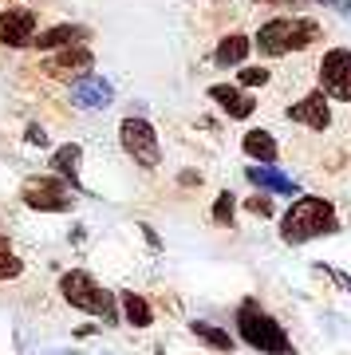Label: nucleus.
<instances>
[{"label": "nucleus", "mask_w": 351, "mask_h": 355, "mask_svg": "<svg viewBox=\"0 0 351 355\" xmlns=\"http://www.w3.org/2000/svg\"><path fill=\"white\" fill-rule=\"evenodd\" d=\"M332 233H339V214L327 198L300 193L280 214V241L284 245H304V241H316V237H332Z\"/></svg>", "instance_id": "obj_1"}, {"label": "nucleus", "mask_w": 351, "mask_h": 355, "mask_svg": "<svg viewBox=\"0 0 351 355\" xmlns=\"http://www.w3.org/2000/svg\"><path fill=\"white\" fill-rule=\"evenodd\" d=\"M233 324H237V340L245 343V347H252V352H264V355H296V347H292L284 324H280V320H276L273 312L261 304V300H252V296H245V300L237 304Z\"/></svg>", "instance_id": "obj_2"}, {"label": "nucleus", "mask_w": 351, "mask_h": 355, "mask_svg": "<svg viewBox=\"0 0 351 355\" xmlns=\"http://www.w3.org/2000/svg\"><path fill=\"white\" fill-rule=\"evenodd\" d=\"M312 40H320V24L312 16H273L257 28L252 48L261 55H292V51H304Z\"/></svg>", "instance_id": "obj_3"}, {"label": "nucleus", "mask_w": 351, "mask_h": 355, "mask_svg": "<svg viewBox=\"0 0 351 355\" xmlns=\"http://www.w3.org/2000/svg\"><path fill=\"white\" fill-rule=\"evenodd\" d=\"M60 292H63V300H67V304L79 308V312H87V316H103L107 324H114V320H119L114 296L103 288L91 272H83V268L63 272V277H60Z\"/></svg>", "instance_id": "obj_4"}, {"label": "nucleus", "mask_w": 351, "mask_h": 355, "mask_svg": "<svg viewBox=\"0 0 351 355\" xmlns=\"http://www.w3.org/2000/svg\"><path fill=\"white\" fill-rule=\"evenodd\" d=\"M20 198H24L28 209H40V214H63V209L76 205V198H71V182L60 178V174L28 178L24 186H20Z\"/></svg>", "instance_id": "obj_5"}, {"label": "nucleus", "mask_w": 351, "mask_h": 355, "mask_svg": "<svg viewBox=\"0 0 351 355\" xmlns=\"http://www.w3.org/2000/svg\"><path fill=\"white\" fill-rule=\"evenodd\" d=\"M119 142H123V150L135 158L142 170H154V166L162 162V146H158V130L142 119V114H130L119 123Z\"/></svg>", "instance_id": "obj_6"}, {"label": "nucleus", "mask_w": 351, "mask_h": 355, "mask_svg": "<svg viewBox=\"0 0 351 355\" xmlns=\"http://www.w3.org/2000/svg\"><path fill=\"white\" fill-rule=\"evenodd\" d=\"M320 91L336 103H351V48H327L320 60Z\"/></svg>", "instance_id": "obj_7"}, {"label": "nucleus", "mask_w": 351, "mask_h": 355, "mask_svg": "<svg viewBox=\"0 0 351 355\" xmlns=\"http://www.w3.org/2000/svg\"><path fill=\"white\" fill-rule=\"evenodd\" d=\"M91 67H95V51L87 44H71V48H60V51H48L44 60H40V71L44 76H91Z\"/></svg>", "instance_id": "obj_8"}, {"label": "nucleus", "mask_w": 351, "mask_h": 355, "mask_svg": "<svg viewBox=\"0 0 351 355\" xmlns=\"http://www.w3.org/2000/svg\"><path fill=\"white\" fill-rule=\"evenodd\" d=\"M36 24H40L36 8H24V4L4 8L0 12V44L4 48H28L36 40Z\"/></svg>", "instance_id": "obj_9"}, {"label": "nucleus", "mask_w": 351, "mask_h": 355, "mask_svg": "<svg viewBox=\"0 0 351 355\" xmlns=\"http://www.w3.org/2000/svg\"><path fill=\"white\" fill-rule=\"evenodd\" d=\"M284 114H289L292 123L308 127V130H327L332 127V103H327L324 91H308V95H300Z\"/></svg>", "instance_id": "obj_10"}, {"label": "nucleus", "mask_w": 351, "mask_h": 355, "mask_svg": "<svg viewBox=\"0 0 351 355\" xmlns=\"http://www.w3.org/2000/svg\"><path fill=\"white\" fill-rule=\"evenodd\" d=\"M209 99H214L229 119H249V114L257 111V99H252L245 87H237V83H214V87H209Z\"/></svg>", "instance_id": "obj_11"}, {"label": "nucleus", "mask_w": 351, "mask_h": 355, "mask_svg": "<svg viewBox=\"0 0 351 355\" xmlns=\"http://www.w3.org/2000/svg\"><path fill=\"white\" fill-rule=\"evenodd\" d=\"M91 32L83 24H55V28H44V32H36V40H32V48L36 51H60V48H71V44H83Z\"/></svg>", "instance_id": "obj_12"}, {"label": "nucleus", "mask_w": 351, "mask_h": 355, "mask_svg": "<svg viewBox=\"0 0 351 355\" xmlns=\"http://www.w3.org/2000/svg\"><path fill=\"white\" fill-rule=\"evenodd\" d=\"M241 150L249 154L252 162L273 166L276 158H280V142H276V135H273V130L252 127V130H245V139H241Z\"/></svg>", "instance_id": "obj_13"}, {"label": "nucleus", "mask_w": 351, "mask_h": 355, "mask_svg": "<svg viewBox=\"0 0 351 355\" xmlns=\"http://www.w3.org/2000/svg\"><path fill=\"white\" fill-rule=\"evenodd\" d=\"M111 95H114L111 83H107L103 76H95V71H91V76H79L76 87H71V99H76L79 107H107Z\"/></svg>", "instance_id": "obj_14"}, {"label": "nucleus", "mask_w": 351, "mask_h": 355, "mask_svg": "<svg viewBox=\"0 0 351 355\" xmlns=\"http://www.w3.org/2000/svg\"><path fill=\"white\" fill-rule=\"evenodd\" d=\"M249 51H252V36H245V32H229V36H221V44H217L214 64L217 67H241L245 60H249Z\"/></svg>", "instance_id": "obj_15"}, {"label": "nucleus", "mask_w": 351, "mask_h": 355, "mask_svg": "<svg viewBox=\"0 0 351 355\" xmlns=\"http://www.w3.org/2000/svg\"><path fill=\"white\" fill-rule=\"evenodd\" d=\"M119 308H123V316L130 328H151L154 324V308L142 292H119Z\"/></svg>", "instance_id": "obj_16"}, {"label": "nucleus", "mask_w": 351, "mask_h": 355, "mask_svg": "<svg viewBox=\"0 0 351 355\" xmlns=\"http://www.w3.org/2000/svg\"><path fill=\"white\" fill-rule=\"evenodd\" d=\"M245 178H249L252 186H261V190H273V193H292V198H300V190H296V182L284 174H276L273 166H249L245 170Z\"/></svg>", "instance_id": "obj_17"}, {"label": "nucleus", "mask_w": 351, "mask_h": 355, "mask_svg": "<svg viewBox=\"0 0 351 355\" xmlns=\"http://www.w3.org/2000/svg\"><path fill=\"white\" fill-rule=\"evenodd\" d=\"M79 162H83L79 142H63V146H55V154H51V174H60V178H67L71 186H79Z\"/></svg>", "instance_id": "obj_18"}, {"label": "nucleus", "mask_w": 351, "mask_h": 355, "mask_svg": "<svg viewBox=\"0 0 351 355\" xmlns=\"http://www.w3.org/2000/svg\"><path fill=\"white\" fill-rule=\"evenodd\" d=\"M189 331H194V336H198L205 347H214V352H221V355H229L233 347H237V340H233L225 328H217V324H205V320H194V324H189Z\"/></svg>", "instance_id": "obj_19"}, {"label": "nucleus", "mask_w": 351, "mask_h": 355, "mask_svg": "<svg viewBox=\"0 0 351 355\" xmlns=\"http://www.w3.org/2000/svg\"><path fill=\"white\" fill-rule=\"evenodd\" d=\"M233 209H237V198L229 190H221L217 193V202H214V221L221 229H233Z\"/></svg>", "instance_id": "obj_20"}, {"label": "nucleus", "mask_w": 351, "mask_h": 355, "mask_svg": "<svg viewBox=\"0 0 351 355\" xmlns=\"http://www.w3.org/2000/svg\"><path fill=\"white\" fill-rule=\"evenodd\" d=\"M245 214H252V217H273V214H276V202L268 198V193H252V198H245Z\"/></svg>", "instance_id": "obj_21"}, {"label": "nucleus", "mask_w": 351, "mask_h": 355, "mask_svg": "<svg viewBox=\"0 0 351 355\" xmlns=\"http://www.w3.org/2000/svg\"><path fill=\"white\" fill-rule=\"evenodd\" d=\"M20 272H24V261L8 249H0V280H16Z\"/></svg>", "instance_id": "obj_22"}, {"label": "nucleus", "mask_w": 351, "mask_h": 355, "mask_svg": "<svg viewBox=\"0 0 351 355\" xmlns=\"http://www.w3.org/2000/svg\"><path fill=\"white\" fill-rule=\"evenodd\" d=\"M268 67H241L237 71V87H261V83H268Z\"/></svg>", "instance_id": "obj_23"}, {"label": "nucleus", "mask_w": 351, "mask_h": 355, "mask_svg": "<svg viewBox=\"0 0 351 355\" xmlns=\"http://www.w3.org/2000/svg\"><path fill=\"white\" fill-rule=\"evenodd\" d=\"M28 142H32V146H48V135H44V127H36V123H32V127H28Z\"/></svg>", "instance_id": "obj_24"}, {"label": "nucleus", "mask_w": 351, "mask_h": 355, "mask_svg": "<svg viewBox=\"0 0 351 355\" xmlns=\"http://www.w3.org/2000/svg\"><path fill=\"white\" fill-rule=\"evenodd\" d=\"M316 4H327V8H336V12H351V0H316Z\"/></svg>", "instance_id": "obj_25"}, {"label": "nucleus", "mask_w": 351, "mask_h": 355, "mask_svg": "<svg viewBox=\"0 0 351 355\" xmlns=\"http://www.w3.org/2000/svg\"><path fill=\"white\" fill-rule=\"evenodd\" d=\"M142 233H146V241H151V245H154V249H162V241H158V233H154V229H151V225H142Z\"/></svg>", "instance_id": "obj_26"}]
</instances>
